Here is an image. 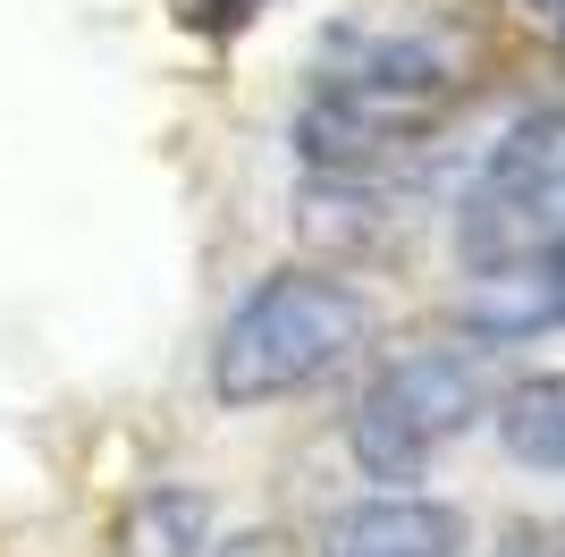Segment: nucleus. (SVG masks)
<instances>
[{"label":"nucleus","instance_id":"f03ea898","mask_svg":"<svg viewBox=\"0 0 565 557\" xmlns=\"http://www.w3.org/2000/svg\"><path fill=\"white\" fill-rule=\"evenodd\" d=\"M372 296L347 271H270L245 287L212 338V397L220 406H279V397L321 389L372 347Z\"/></svg>","mask_w":565,"mask_h":557},{"label":"nucleus","instance_id":"f257e3e1","mask_svg":"<svg viewBox=\"0 0 565 557\" xmlns=\"http://www.w3.org/2000/svg\"><path fill=\"white\" fill-rule=\"evenodd\" d=\"M472 93V43L465 25L423 9V0H372L321 34L312 51V93L296 118L312 169L363 178V169L397 161L430 127H448V111Z\"/></svg>","mask_w":565,"mask_h":557},{"label":"nucleus","instance_id":"f8f14e48","mask_svg":"<svg viewBox=\"0 0 565 557\" xmlns=\"http://www.w3.org/2000/svg\"><path fill=\"white\" fill-rule=\"evenodd\" d=\"M557 549H565V533H557Z\"/></svg>","mask_w":565,"mask_h":557},{"label":"nucleus","instance_id":"39448f33","mask_svg":"<svg viewBox=\"0 0 565 557\" xmlns=\"http://www.w3.org/2000/svg\"><path fill=\"white\" fill-rule=\"evenodd\" d=\"M321 557H465V515L439 498H414V490H380L330 515Z\"/></svg>","mask_w":565,"mask_h":557},{"label":"nucleus","instance_id":"0eeeda50","mask_svg":"<svg viewBox=\"0 0 565 557\" xmlns=\"http://www.w3.org/2000/svg\"><path fill=\"white\" fill-rule=\"evenodd\" d=\"M490 422H498V440H507V456H515V464L565 473V371H541V380L498 389Z\"/></svg>","mask_w":565,"mask_h":557},{"label":"nucleus","instance_id":"6e6552de","mask_svg":"<svg viewBox=\"0 0 565 557\" xmlns=\"http://www.w3.org/2000/svg\"><path fill=\"white\" fill-rule=\"evenodd\" d=\"M270 0H178V18L186 25H203V34H228V25H245V18H262Z\"/></svg>","mask_w":565,"mask_h":557},{"label":"nucleus","instance_id":"20e7f679","mask_svg":"<svg viewBox=\"0 0 565 557\" xmlns=\"http://www.w3.org/2000/svg\"><path fill=\"white\" fill-rule=\"evenodd\" d=\"M456 254L472 278H507L565 254V111H532L490 144L456 203Z\"/></svg>","mask_w":565,"mask_h":557},{"label":"nucleus","instance_id":"423d86ee","mask_svg":"<svg viewBox=\"0 0 565 557\" xmlns=\"http://www.w3.org/2000/svg\"><path fill=\"white\" fill-rule=\"evenodd\" d=\"M203 540H212V507L186 482H161L143 498H127V515L110 533V557H203Z\"/></svg>","mask_w":565,"mask_h":557},{"label":"nucleus","instance_id":"7ed1b4c3","mask_svg":"<svg viewBox=\"0 0 565 557\" xmlns=\"http://www.w3.org/2000/svg\"><path fill=\"white\" fill-rule=\"evenodd\" d=\"M498 406V364L490 347L472 338H430V347H405L363 380L347 422V448L372 482H423L430 464L465 440L472 422H490Z\"/></svg>","mask_w":565,"mask_h":557},{"label":"nucleus","instance_id":"9d476101","mask_svg":"<svg viewBox=\"0 0 565 557\" xmlns=\"http://www.w3.org/2000/svg\"><path fill=\"white\" fill-rule=\"evenodd\" d=\"M523 9H532V25H541L548 43L565 51V0H523Z\"/></svg>","mask_w":565,"mask_h":557},{"label":"nucleus","instance_id":"9b49d317","mask_svg":"<svg viewBox=\"0 0 565 557\" xmlns=\"http://www.w3.org/2000/svg\"><path fill=\"white\" fill-rule=\"evenodd\" d=\"M507 557H565V549H532V540H523V549H507Z\"/></svg>","mask_w":565,"mask_h":557},{"label":"nucleus","instance_id":"1a4fd4ad","mask_svg":"<svg viewBox=\"0 0 565 557\" xmlns=\"http://www.w3.org/2000/svg\"><path fill=\"white\" fill-rule=\"evenodd\" d=\"M212 557H305V549H296L287 533H236V540H220Z\"/></svg>","mask_w":565,"mask_h":557}]
</instances>
